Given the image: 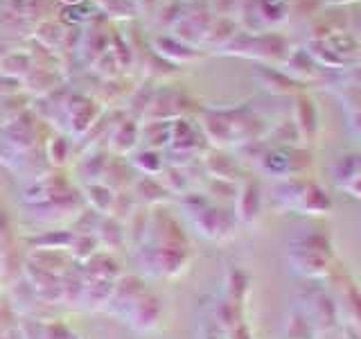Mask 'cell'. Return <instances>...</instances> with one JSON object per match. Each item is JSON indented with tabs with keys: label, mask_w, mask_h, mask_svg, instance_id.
Returning a JSON list of instances; mask_svg holds the SVG:
<instances>
[{
	"label": "cell",
	"mask_w": 361,
	"mask_h": 339,
	"mask_svg": "<svg viewBox=\"0 0 361 339\" xmlns=\"http://www.w3.org/2000/svg\"><path fill=\"white\" fill-rule=\"evenodd\" d=\"M140 260L154 276H178L190 263L188 244H140Z\"/></svg>",
	"instance_id": "obj_1"
},
{
	"label": "cell",
	"mask_w": 361,
	"mask_h": 339,
	"mask_svg": "<svg viewBox=\"0 0 361 339\" xmlns=\"http://www.w3.org/2000/svg\"><path fill=\"white\" fill-rule=\"evenodd\" d=\"M161 312H163L161 299L152 292H145L142 297L127 310V314H124L122 319L131 328V331L147 335L158 326V321H161Z\"/></svg>",
	"instance_id": "obj_2"
},
{
	"label": "cell",
	"mask_w": 361,
	"mask_h": 339,
	"mask_svg": "<svg viewBox=\"0 0 361 339\" xmlns=\"http://www.w3.org/2000/svg\"><path fill=\"white\" fill-rule=\"evenodd\" d=\"M63 118H66L68 129H71V138H82V136L97 122L99 107H97V102L88 97L71 95V100L63 105Z\"/></svg>",
	"instance_id": "obj_3"
},
{
	"label": "cell",
	"mask_w": 361,
	"mask_h": 339,
	"mask_svg": "<svg viewBox=\"0 0 361 339\" xmlns=\"http://www.w3.org/2000/svg\"><path fill=\"white\" fill-rule=\"evenodd\" d=\"M145 292H147V287H145L142 280H138L135 276H120L116 280V285H113L111 299H109L104 310L116 314V316H124L127 310L142 297Z\"/></svg>",
	"instance_id": "obj_4"
},
{
	"label": "cell",
	"mask_w": 361,
	"mask_h": 339,
	"mask_svg": "<svg viewBox=\"0 0 361 339\" xmlns=\"http://www.w3.org/2000/svg\"><path fill=\"white\" fill-rule=\"evenodd\" d=\"M84 278H102V280H118L120 274V263L113 254L109 251H97L93 258H88L82 265Z\"/></svg>",
	"instance_id": "obj_5"
},
{
	"label": "cell",
	"mask_w": 361,
	"mask_h": 339,
	"mask_svg": "<svg viewBox=\"0 0 361 339\" xmlns=\"http://www.w3.org/2000/svg\"><path fill=\"white\" fill-rule=\"evenodd\" d=\"M124 235H127V231H124V224L120 220L111 218V215H102V220L95 229V237L102 251H109V254L116 251V246L122 244Z\"/></svg>",
	"instance_id": "obj_6"
},
{
	"label": "cell",
	"mask_w": 361,
	"mask_h": 339,
	"mask_svg": "<svg viewBox=\"0 0 361 339\" xmlns=\"http://www.w3.org/2000/svg\"><path fill=\"white\" fill-rule=\"evenodd\" d=\"M75 242V231L71 229H56V231H43L27 240L32 249H50V251H68Z\"/></svg>",
	"instance_id": "obj_7"
},
{
	"label": "cell",
	"mask_w": 361,
	"mask_h": 339,
	"mask_svg": "<svg viewBox=\"0 0 361 339\" xmlns=\"http://www.w3.org/2000/svg\"><path fill=\"white\" fill-rule=\"evenodd\" d=\"M140 143L138 138V124L133 120H124L120 122L111 133V150L116 154H131L135 150V145Z\"/></svg>",
	"instance_id": "obj_8"
},
{
	"label": "cell",
	"mask_w": 361,
	"mask_h": 339,
	"mask_svg": "<svg viewBox=\"0 0 361 339\" xmlns=\"http://www.w3.org/2000/svg\"><path fill=\"white\" fill-rule=\"evenodd\" d=\"M84 199L88 201L90 210H95L99 215H109L113 199H116V190H111L102 181H93V184L84 186Z\"/></svg>",
	"instance_id": "obj_9"
},
{
	"label": "cell",
	"mask_w": 361,
	"mask_h": 339,
	"mask_svg": "<svg viewBox=\"0 0 361 339\" xmlns=\"http://www.w3.org/2000/svg\"><path fill=\"white\" fill-rule=\"evenodd\" d=\"M135 199L149 203V206H158L169 199V192L163 188L158 177H140L135 181Z\"/></svg>",
	"instance_id": "obj_10"
},
{
	"label": "cell",
	"mask_w": 361,
	"mask_h": 339,
	"mask_svg": "<svg viewBox=\"0 0 361 339\" xmlns=\"http://www.w3.org/2000/svg\"><path fill=\"white\" fill-rule=\"evenodd\" d=\"M131 165L138 170L142 177H158L165 170L161 152H158V150H149V147H145V150L135 152L133 158H131Z\"/></svg>",
	"instance_id": "obj_11"
},
{
	"label": "cell",
	"mask_w": 361,
	"mask_h": 339,
	"mask_svg": "<svg viewBox=\"0 0 361 339\" xmlns=\"http://www.w3.org/2000/svg\"><path fill=\"white\" fill-rule=\"evenodd\" d=\"M45 156H48L52 167H63L68 163V158L73 156V138L71 136H54L45 145Z\"/></svg>",
	"instance_id": "obj_12"
},
{
	"label": "cell",
	"mask_w": 361,
	"mask_h": 339,
	"mask_svg": "<svg viewBox=\"0 0 361 339\" xmlns=\"http://www.w3.org/2000/svg\"><path fill=\"white\" fill-rule=\"evenodd\" d=\"M154 45H156V52L169 61H185V59H192V56H195V52L185 48L180 41H174L172 37H163V34L154 39Z\"/></svg>",
	"instance_id": "obj_13"
},
{
	"label": "cell",
	"mask_w": 361,
	"mask_h": 339,
	"mask_svg": "<svg viewBox=\"0 0 361 339\" xmlns=\"http://www.w3.org/2000/svg\"><path fill=\"white\" fill-rule=\"evenodd\" d=\"M97 251H102L99 249V242L95 233H75V242L71 246V254H73V260H77V263H86L88 258H93Z\"/></svg>",
	"instance_id": "obj_14"
},
{
	"label": "cell",
	"mask_w": 361,
	"mask_h": 339,
	"mask_svg": "<svg viewBox=\"0 0 361 339\" xmlns=\"http://www.w3.org/2000/svg\"><path fill=\"white\" fill-rule=\"evenodd\" d=\"M37 39L43 45H48V48H56V45L63 41V32L56 23H43V25L37 30Z\"/></svg>",
	"instance_id": "obj_15"
},
{
	"label": "cell",
	"mask_w": 361,
	"mask_h": 339,
	"mask_svg": "<svg viewBox=\"0 0 361 339\" xmlns=\"http://www.w3.org/2000/svg\"><path fill=\"white\" fill-rule=\"evenodd\" d=\"M7 237H9V215L0 206V244H5Z\"/></svg>",
	"instance_id": "obj_16"
},
{
	"label": "cell",
	"mask_w": 361,
	"mask_h": 339,
	"mask_svg": "<svg viewBox=\"0 0 361 339\" xmlns=\"http://www.w3.org/2000/svg\"><path fill=\"white\" fill-rule=\"evenodd\" d=\"M63 3H66L68 7H75V5H79V3H82V0H63Z\"/></svg>",
	"instance_id": "obj_17"
},
{
	"label": "cell",
	"mask_w": 361,
	"mask_h": 339,
	"mask_svg": "<svg viewBox=\"0 0 361 339\" xmlns=\"http://www.w3.org/2000/svg\"><path fill=\"white\" fill-rule=\"evenodd\" d=\"M71 339H79V337H75V335H73V337H71Z\"/></svg>",
	"instance_id": "obj_18"
},
{
	"label": "cell",
	"mask_w": 361,
	"mask_h": 339,
	"mask_svg": "<svg viewBox=\"0 0 361 339\" xmlns=\"http://www.w3.org/2000/svg\"><path fill=\"white\" fill-rule=\"evenodd\" d=\"M0 131H3V129H0Z\"/></svg>",
	"instance_id": "obj_19"
}]
</instances>
